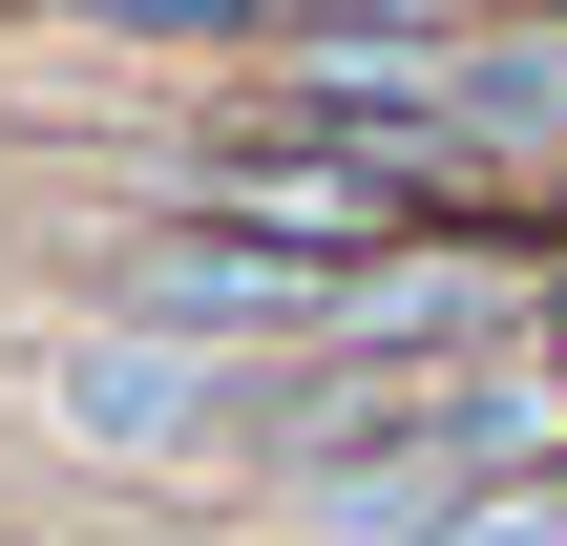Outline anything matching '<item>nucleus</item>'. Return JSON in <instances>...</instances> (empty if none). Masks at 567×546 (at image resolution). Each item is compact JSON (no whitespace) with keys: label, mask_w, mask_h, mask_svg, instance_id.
Listing matches in <instances>:
<instances>
[{"label":"nucleus","mask_w":567,"mask_h":546,"mask_svg":"<svg viewBox=\"0 0 567 546\" xmlns=\"http://www.w3.org/2000/svg\"><path fill=\"white\" fill-rule=\"evenodd\" d=\"M442 546H567V463H547V484H463Z\"/></svg>","instance_id":"nucleus-4"},{"label":"nucleus","mask_w":567,"mask_h":546,"mask_svg":"<svg viewBox=\"0 0 567 546\" xmlns=\"http://www.w3.org/2000/svg\"><path fill=\"white\" fill-rule=\"evenodd\" d=\"M21 421L105 484H189V463H274V358H210V337H147V316H63L21 358Z\"/></svg>","instance_id":"nucleus-1"},{"label":"nucleus","mask_w":567,"mask_h":546,"mask_svg":"<svg viewBox=\"0 0 567 546\" xmlns=\"http://www.w3.org/2000/svg\"><path fill=\"white\" fill-rule=\"evenodd\" d=\"M84 42H295V0H42Z\"/></svg>","instance_id":"nucleus-3"},{"label":"nucleus","mask_w":567,"mask_h":546,"mask_svg":"<svg viewBox=\"0 0 567 546\" xmlns=\"http://www.w3.org/2000/svg\"><path fill=\"white\" fill-rule=\"evenodd\" d=\"M105 316L210 337V358H337L358 337V274L295 253V231H252V210H147V231H105Z\"/></svg>","instance_id":"nucleus-2"}]
</instances>
